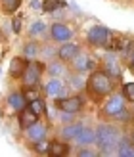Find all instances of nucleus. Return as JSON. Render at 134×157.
Instances as JSON below:
<instances>
[{"mask_svg": "<svg viewBox=\"0 0 134 157\" xmlns=\"http://www.w3.org/2000/svg\"><path fill=\"white\" fill-rule=\"evenodd\" d=\"M75 140H77V144H81V146H92L94 142H96V132H94L92 128L82 127Z\"/></svg>", "mask_w": 134, "mask_h": 157, "instance_id": "f8f14e48", "label": "nucleus"}, {"mask_svg": "<svg viewBox=\"0 0 134 157\" xmlns=\"http://www.w3.org/2000/svg\"><path fill=\"white\" fill-rule=\"evenodd\" d=\"M50 35L54 40H58V42H67L71 36H73V31H71L65 23H54L52 29H50Z\"/></svg>", "mask_w": 134, "mask_h": 157, "instance_id": "1a4fd4ad", "label": "nucleus"}, {"mask_svg": "<svg viewBox=\"0 0 134 157\" xmlns=\"http://www.w3.org/2000/svg\"><path fill=\"white\" fill-rule=\"evenodd\" d=\"M25 67H27V61H25V59H21V58H13V59L10 61V75L17 78V77L23 75Z\"/></svg>", "mask_w": 134, "mask_h": 157, "instance_id": "dca6fc26", "label": "nucleus"}, {"mask_svg": "<svg viewBox=\"0 0 134 157\" xmlns=\"http://www.w3.org/2000/svg\"><path fill=\"white\" fill-rule=\"evenodd\" d=\"M130 63H132V65H134V54H132V58H130Z\"/></svg>", "mask_w": 134, "mask_h": 157, "instance_id": "473e14b6", "label": "nucleus"}, {"mask_svg": "<svg viewBox=\"0 0 134 157\" xmlns=\"http://www.w3.org/2000/svg\"><path fill=\"white\" fill-rule=\"evenodd\" d=\"M36 98H38V94H36V92H35L33 88L25 92V100H31V101H33V100H36Z\"/></svg>", "mask_w": 134, "mask_h": 157, "instance_id": "7c9ffc66", "label": "nucleus"}, {"mask_svg": "<svg viewBox=\"0 0 134 157\" xmlns=\"http://www.w3.org/2000/svg\"><path fill=\"white\" fill-rule=\"evenodd\" d=\"M31 109H33V111L38 115V113H44L46 111V105H44V101L40 100V98H36V100H33L31 101V105H29Z\"/></svg>", "mask_w": 134, "mask_h": 157, "instance_id": "b1692460", "label": "nucleus"}, {"mask_svg": "<svg viewBox=\"0 0 134 157\" xmlns=\"http://www.w3.org/2000/svg\"><path fill=\"white\" fill-rule=\"evenodd\" d=\"M40 73H42V65L36 63V61H31V63H27L25 71H23V82H25L27 86H35L38 81H40Z\"/></svg>", "mask_w": 134, "mask_h": 157, "instance_id": "423d86ee", "label": "nucleus"}, {"mask_svg": "<svg viewBox=\"0 0 134 157\" xmlns=\"http://www.w3.org/2000/svg\"><path fill=\"white\" fill-rule=\"evenodd\" d=\"M73 115H75V113H67V111H61V121H63V123H71V121H73Z\"/></svg>", "mask_w": 134, "mask_h": 157, "instance_id": "c756f323", "label": "nucleus"}, {"mask_svg": "<svg viewBox=\"0 0 134 157\" xmlns=\"http://www.w3.org/2000/svg\"><path fill=\"white\" fill-rule=\"evenodd\" d=\"M8 104H10L15 111H21V109L27 105V100H25V96H23V94L13 92V94H10V96H8Z\"/></svg>", "mask_w": 134, "mask_h": 157, "instance_id": "a211bd4d", "label": "nucleus"}, {"mask_svg": "<svg viewBox=\"0 0 134 157\" xmlns=\"http://www.w3.org/2000/svg\"><path fill=\"white\" fill-rule=\"evenodd\" d=\"M33 36H42L44 33H46V25L42 21H35L33 25H31V31H29Z\"/></svg>", "mask_w": 134, "mask_h": 157, "instance_id": "4be33fe9", "label": "nucleus"}, {"mask_svg": "<svg viewBox=\"0 0 134 157\" xmlns=\"http://www.w3.org/2000/svg\"><path fill=\"white\" fill-rule=\"evenodd\" d=\"M71 63H73L75 71H78V73H86V71H92L94 69V59L90 56H86V54H81V52L71 59Z\"/></svg>", "mask_w": 134, "mask_h": 157, "instance_id": "0eeeda50", "label": "nucleus"}, {"mask_svg": "<svg viewBox=\"0 0 134 157\" xmlns=\"http://www.w3.org/2000/svg\"><path fill=\"white\" fill-rule=\"evenodd\" d=\"M48 75H52V77H61V75H65L63 63H59V61H52V63L48 65Z\"/></svg>", "mask_w": 134, "mask_h": 157, "instance_id": "aec40b11", "label": "nucleus"}, {"mask_svg": "<svg viewBox=\"0 0 134 157\" xmlns=\"http://www.w3.org/2000/svg\"><path fill=\"white\" fill-rule=\"evenodd\" d=\"M21 0H2V8H4V12H15L17 10V6H19Z\"/></svg>", "mask_w": 134, "mask_h": 157, "instance_id": "393cba45", "label": "nucleus"}, {"mask_svg": "<svg viewBox=\"0 0 134 157\" xmlns=\"http://www.w3.org/2000/svg\"><path fill=\"white\" fill-rule=\"evenodd\" d=\"M77 155H78V157H94V155H96V151H92V150H88L86 146H82V150L78 151Z\"/></svg>", "mask_w": 134, "mask_h": 157, "instance_id": "c85d7f7f", "label": "nucleus"}, {"mask_svg": "<svg viewBox=\"0 0 134 157\" xmlns=\"http://www.w3.org/2000/svg\"><path fill=\"white\" fill-rule=\"evenodd\" d=\"M86 38H88V42H90L92 46H104V44H107V40H109V29L104 27V25H94V27L88 31Z\"/></svg>", "mask_w": 134, "mask_h": 157, "instance_id": "39448f33", "label": "nucleus"}, {"mask_svg": "<svg viewBox=\"0 0 134 157\" xmlns=\"http://www.w3.org/2000/svg\"><path fill=\"white\" fill-rule=\"evenodd\" d=\"M81 128H82V124H77V123H67V127H63L61 128V138L63 140H75L77 138V134L81 132Z\"/></svg>", "mask_w": 134, "mask_h": 157, "instance_id": "f3484780", "label": "nucleus"}, {"mask_svg": "<svg viewBox=\"0 0 134 157\" xmlns=\"http://www.w3.org/2000/svg\"><path fill=\"white\" fill-rule=\"evenodd\" d=\"M23 52H25V58H29V59H33V58H36L38 56V44L36 42H29V44H25V48H23Z\"/></svg>", "mask_w": 134, "mask_h": 157, "instance_id": "412c9836", "label": "nucleus"}, {"mask_svg": "<svg viewBox=\"0 0 134 157\" xmlns=\"http://www.w3.org/2000/svg\"><path fill=\"white\" fill-rule=\"evenodd\" d=\"M88 90L94 96H107V94H111V90H113L111 77L105 71H94L88 78Z\"/></svg>", "mask_w": 134, "mask_h": 157, "instance_id": "f03ea898", "label": "nucleus"}, {"mask_svg": "<svg viewBox=\"0 0 134 157\" xmlns=\"http://www.w3.org/2000/svg\"><path fill=\"white\" fill-rule=\"evenodd\" d=\"M56 107L59 111L67 113H78L82 109V98L81 96H71V98H56Z\"/></svg>", "mask_w": 134, "mask_h": 157, "instance_id": "7ed1b4c3", "label": "nucleus"}, {"mask_svg": "<svg viewBox=\"0 0 134 157\" xmlns=\"http://www.w3.org/2000/svg\"><path fill=\"white\" fill-rule=\"evenodd\" d=\"M124 98L121 96V94H111L109 96V100L105 101V105H104V115L107 117H117L119 113L124 111Z\"/></svg>", "mask_w": 134, "mask_h": 157, "instance_id": "20e7f679", "label": "nucleus"}, {"mask_svg": "<svg viewBox=\"0 0 134 157\" xmlns=\"http://www.w3.org/2000/svg\"><path fill=\"white\" fill-rule=\"evenodd\" d=\"M21 31V17H15L13 19V33H19Z\"/></svg>", "mask_w": 134, "mask_h": 157, "instance_id": "2f4dec72", "label": "nucleus"}, {"mask_svg": "<svg viewBox=\"0 0 134 157\" xmlns=\"http://www.w3.org/2000/svg\"><path fill=\"white\" fill-rule=\"evenodd\" d=\"M104 71L109 77H113V78H119L121 77V67H119V63H117V59L113 56H107L105 63H104Z\"/></svg>", "mask_w": 134, "mask_h": 157, "instance_id": "2eb2a0df", "label": "nucleus"}, {"mask_svg": "<svg viewBox=\"0 0 134 157\" xmlns=\"http://www.w3.org/2000/svg\"><path fill=\"white\" fill-rule=\"evenodd\" d=\"M117 155H119V157H134L132 140H128V138H121L119 144H117Z\"/></svg>", "mask_w": 134, "mask_h": 157, "instance_id": "4468645a", "label": "nucleus"}, {"mask_svg": "<svg viewBox=\"0 0 134 157\" xmlns=\"http://www.w3.org/2000/svg\"><path fill=\"white\" fill-rule=\"evenodd\" d=\"M78 52H81V50H78V44L67 42V44H63V46H61V48L58 50V56H59L61 61H71Z\"/></svg>", "mask_w": 134, "mask_h": 157, "instance_id": "9b49d317", "label": "nucleus"}, {"mask_svg": "<svg viewBox=\"0 0 134 157\" xmlns=\"http://www.w3.org/2000/svg\"><path fill=\"white\" fill-rule=\"evenodd\" d=\"M48 153L58 155V157L67 155V153H69V146L63 144V142H54V144H50V151H48Z\"/></svg>", "mask_w": 134, "mask_h": 157, "instance_id": "6ab92c4d", "label": "nucleus"}, {"mask_svg": "<svg viewBox=\"0 0 134 157\" xmlns=\"http://www.w3.org/2000/svg\"><path fill=\"white\" fill-rule=\"evenodd\" d=\"M35 151H36V153H48V151H50V144H46V138L35 142Z\"/></svg>", "mask_w": 134, "mask_h": 157, "instance_id": "a878e982", "label": "nucleus"}, {"mask_svg": "<svg viewBox=\"0 0 134 157\" xmlns=\"http://www.w3.org/2000/svg\"><path fill=\"white\" fill-rule=\"evenodd\" d=\"M44 90H46V94H48L50 98H61V96H65V84L59 81L58 77H54V78H50L48 82H46V86H44Z\"/></svg>", "mask_w": 134, "mask_h": 157, "instance_id": "6e6552de", "label": "nucleus"}, {"mask_svg": "<svg viewBox=\"0 0 134 157\" xmlns=\"http://www.w3.org/2000/svg\"><path fill=\"white\" fill-rule=\"evenodd\" d=\"M121 140V132L111 124H100L96 130V142L100 146L101 155H115L117 144Z\"/></svg>", "mask_w": 134, "mask_h": 157, "instance_id": "f257e3e1", "label": "nucleus"}, {"mask_svg": "<svg viewBox=\"0 0 134 157\" xmlns=\"http://www.w3.org/2000/svg\"><path fill=\"white\" fill-rule=\"evenodd\" d=\"M69 84L73 86V88H82V86H84V78H81L78 75H71L69 77Z\"/></svg>", "mask_w": 134, "mask_h": 157, "instance_id": "cd10ccee", "label": "nucleus"}, {"mask_svg": "<svg viewBox=\"0 0 134 157\" xmlns=\"http://www.w3.org/2000/svg\"><path fill=\"white\" fill-rule=\"evenodd\" d=\"M38 121V115L33 111V109H31V107H23L21 109V115H19V124H21V127L23 128H27V127H31V124H33V123H36Z\"/></svg>", "mask_w": 134, "mask_h": 157, "instance_id": "ddd939ff", "label": "nucleus"}, {"mask_svg": "<svg viewBox=\"0 0 134 157\" xmlns=\"http://www.w3.org/2000/svg\"><path fill=\"white\" fill-rule=\"evenodd\" d=\"M27 138L33 140V142H38V140H44L46 138V124L42 123H33L31 127H27Z\"/></svg>", "mask_w": 134, "mask_h": 157, "instance_id": "9d476101", "label": "nucleus"}, {"mask_svg": "<svg viewBox=\"0 0 134 157\" xmlns=\"http://www.w3.org/2000/svg\"><path fill=\"white\" fill-rule=\"evenodd\" d=\"M132 144H134V132H132Z\"/></svg>", "mask_w": 134, "mask_h": 157, "instance_id": "72a5a7b5", "label": "nucleus"}, {"mask_svg": "<svg viewBox=\"0 0 134 157\" xmlns=\"http://www.w3.org/2000/svg\"><path fill=\"white\" fill-rule=\"evenodd\" d=\"M61 0H44V4H42V10L44 12H56V8L59 6Z\"/></svg>", "mask_w": 134, "mask_h": 157, "instance_id": "bb28decb", "label": "nucleus"}, {"mask_svg": "<svg viewBox=\"0 0 134 157\" xmlns=\"http://www.w3.org/2000/svg\"><path fill=\"white\" fill-rule=\"evenodd\" d=\"M123 98L128 101H134V82H127L123 86Z\"/></svg>", "mask_w": 134, "mask_h": 157, "instance_id": "5701e85b", "label": "nucleus"}]
</instances>
